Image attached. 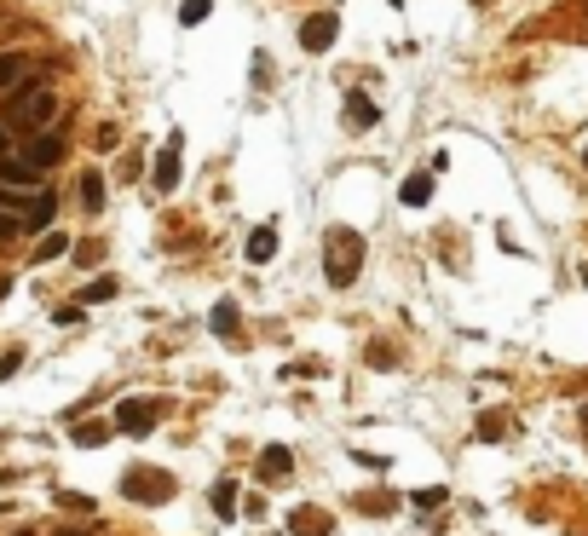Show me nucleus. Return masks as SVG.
<instances>
[{"label":"nucleus","mask_w":588,"mask_h":536,"mask_svg":"<svg viewBox=\"0 0 588 536\" xmlns=\"http://www.w3.org/2000/svg\"><path fill=\"white\" fill-rule=\"evenodd\" d=\"M381 121V110L370 92H346V128H375Z\"/></svg>","instance_id":"10"},{"label":"nucleus","mask_w":588,"mask_h":536,"mask_svg":"<svg viewBox=\"0 0 588 536\" xmlns=\"http://www.w3.org/2000/svg\"><path fill=\"white\" fill-rule=\"evenodd\" d=\"M272 254H277V225H260L248 236V265H265Z\"/></svg>","instance_id":"16"},{"label":"nucleus","mask_w":588,"mask_h":536,"mask_svg":"<svg viewBox=\"0 0 588 536\" xmlns=\"http://www.w3.org/2000/svg\"><path fill=\"white\" fill-rule=\"evenodd\" d=\"M179 173H185V139H179V133H168V139H162V150H156L150 185L168 196V191H179Z\"/></svg>","instance_id":"4"},{"label":"nucleus","mask_w":588,"mask_h":536,"mask_svg":"<svg viewBox=\"0 0 588 536\" xmlns=\"http://www.w3.org/2000/svg\"><path fill=\"white\" fill-rule=\"evenodd\" d=\"M427 196H433V173H410L399 185V202L404 208H427Z\"/></svg>","instance_id":"13"},{"label":"nucleus","mask_w":588,"mask_h":536,"mask_svg":"<svg viewBox=\"0 0 588 536\" xmlns=\"http://www.w3.org/2000/svg\"><path fill=\"white\" fill-rule=\"evenodd\" d=\"M370 364L375 369H392V346H370Z\"/></svg>","instance_id":"28"},{"label":"nucleus","mask_w":588,"mask_h":536,"mask_svg":"<svg viewBox=\"0 0 588 536\" xmlns=\"http://www.w3.org/2000/svg\"><path fill=\"white\" fill-rule=\"evenodd\" d=\"M58 502H63V508H75V513H92V496H75V491H63Z\"/></svg>","instance_id":"27"},{"label":"nucleus","mask_w":588,"mask_h":536,"mask_svg":"<svg viewBox=\"0 0 588 536\" xmlns=\"http://www.w3.org/2000/svg\"><path fill=\"white\" fill-rule=\"evenodd\" d=\"M18 231H24V214H6V208H0V243H12Z\"/></svg>","instance_id":"24"},{"label":"nucleus","mask_w":588,"mask_h":536,"mask_svg":"<svg viewBox=\"0 0 588 536\" xmlns=\"http://www.w3.org/2000/svg\"><path fill=\"white\" fill-rule=\"evenodd\" d=\"M208 502H214V513L231 525V513H236V479H214V491H208Z\"/></svg>","instance_id":"18"},{"label":"nucleus","mask_w":588,"mask_h":536,"mask_svg":"<svg viewBox=\"0 0 588 536\" xmlns=\"http://www.w3.org/2000/svg\"><path fill=\"white\" fill-rule=\"evenodd\" d=\"M329 531H335V519H329L323 508H312V502L289 513V536H329Z\"/></svg>","instance_id":"9"},{"label":"nucleus","mask_w":588,"mask_h":536,"mask_svg":"<svg viewBox=\"0 0 588 536\" xmlns=\"http://www.w3.org/2000/svg\"><path fill=\"white\" fill-rule=\"evenodd\" d=\"M53 116H58V99H53L41 81L18 87V92H12V104H6V128H12V133H41Z\"/></svg>","instance_id":"1"},{"label":"nucleus","mask_w":588,"mask_h":536,"mask_svg":"<svg viewBox=\"0 0 588 536\" xmlns=\"http://www.w3.org/2000/svg\"><path fill=\"white\" fill-rule=\"evenodd\" d=\"M12 536H35V531H12Z\"/></svg>","instance_id":"32"},{"label":"nucleus","mask_w":588,"mask_h":536,"mask_svg":"<svg viewBox=\"0 0 588 536\" xmlns=\"http://www.w3.org/2000/svg\"><path fill=\"white\" fill-rule=\"evenodd\" d=\"M53 214H58V196L53 191H35V196H29V208H24V225L41 231V225H53Z\"/></svg>","instance_id":"11"},{"label":"nucleus","mask_w":588,"mask_h":536,"mask_svg":"<svg viewBox=\"0 0 588 536\" xmlns=\"http://www.w3.org/2000/svg\"><path fill=\"white\" fill-rule=\"evenodd\" d=\"M416 508L427 513V508H444V484H433V491H416Z\"/></svg>","instance_id":"26"},{"label":"nucleus","mask_w":588,"mask_h":536,"mask_svg":"<svg viewBox=\"0 0 588 536\" xmlns=\"http://www.w3.org/2000/svg\"><path fill=\"white\" fill-rule=\"evenodd\" d=\"M121 496L127 502H145V508H162V502L173 496V479H168L162 467H133L121 479Z\"/></svg>","instance_id":"3"},{"label":"nucleus","mask_w":588,"mask_h":536,"mask_svg":"<svg viewBox=\"0 0 588 536\" xmlns=\"http://www.w3.org/2000/svg\"><path fill=\"white\" fill-rule=\"evenodd\" d=\"M156 421H162V409H156V404H145V398H121L110 427L127 433V438H145V433H156Z\"/></svg>","instance_id":"5"},{"label":"nucleus","mask_w":588,"mask_h":536,"mask_svg":"<svg viewBox=\"0 0 588 536\" xmlns=\"http://www.w3.org/2000/svg\"><path fill=\"white\" fill-rule=\"evenodd\" d=\"M583 282H588V265H583Z\"/></svg>","instance_id":"33"},{"label":"nucleus","mask_w":588,"mask_h":536,"mask_svg":"<svg viewBox=\"0 0 588 536\" xmlns=\"http://www.w3.org/2000/svg\"><path fill=\"white\" fill-rule=\"evenodd\" d=\"M82 301H87V306H110V301H116V277H92Z\"/></svg>","instance_id":"21"},{"label":"nucleus","mask_w":588,"mask_h":536,"mask_svg":"<svg viewBox=\"0 0 588 536\" xmlns=\"http://www.w3.org/2000/svg\"><path fill=\"white\" fill-rule=\"evenodd\" d=\"M289 473H294V450H289V445H265V450H260V479H265V484H283Z\"/></svg>","instance_id":"8"},{"label":"nucleus","mask_w":588,"mask_h":536,"mask_svg":"<svg viewBox=\"0 0 588 536\" xmlns=\"http://www.w3.org/2000/svg\"><path fill=\"white\" fill-rule=\"evenodd\" d=\"M208 12H214V0H185V6H179V24H185V29H197L202 18H208Z\"/></svg>","instance_id":"23"},{"label":"nucleus","mask_w":588,"mask_h":536,"mask_svg":"<svg viewBox=\"0 0 588 536\" xmlns=\"http://www.w3.org/2000/svg\"><path fill=\"white\" fill-rule=\"evenodd\" d=\"M53 536H92L87 525H63V531H53Z\"/></svg>","instance_id":"29"},{"label":"nucleus","mask_w":588,"mask_h":536,"mask_svg":"<svg viewBox=\"0 0 588 536\" xmlns=\"http://www.w3.org/2000/svg\"><path fill=\"white\" fill-rule=\"evenodd\" d=\"M583 427H588V404H583Z\"/></svg>","instance_id":"31"},{"label":"nucleus","mask_w":588,"mask_h":536,"mask_svg":"<svg viewBox=\"0 0 588 536\" xmlns=\"http://www.w3.org/2000/svg\"><path fill=\"white\" fill-rule=\"evenodd\" d=\"M335 35H341V18H335V12H317V18L300 24V46H306V53H329V46H335Z\"/></svg>","instance_id":"6"},{"label":"nucleus","mask_w":588,"mask_h":536,"mask_svg":"<svg viewBox=\"0 0 588 536\" xmlns=\"http://www.w3.org/2000/svg\"><path fill=\"white\" fill-rule=\"evenodd\" d=\"M110 438H116V427H104V421H82V427H75V445L82 450H99V445H110Z\"/></svg>","instance_id":"19"},{"label":"nucleus","mask_w":588,"mask_h":536,"mask_svg":"<svg viewBox=\"0 0 588 536\" xmlns=\"http://www.w3.org/2000/svg\"><path fill=\"white\" fill-rule=\"evenodd\" d=\"M583 168H588V150H583Z\"/></svg>","instance_id":"34"},{"label":"nucleus","mask_w":588,"mask_h":536,"mask_svg":"<svg viewBox=\"0 0 588 536\" xmlns=\"http://www.w3.org/2000/svg\"><path fill=\"white\" fill-rule=\"evenodd\" d=\"M323 265H329V282L346 289V282L358 277V265H363V236L335 225V231H329V248H323Z\"/></svg>","instance_id":"2"},{"label":"nucleus","mask_w":588,"mask_h":536,"mask_svg":"<svg viewBox=\"0 0 588 536\" xmlns=\"http://www.w3.org/2000/svg\"><path fill=\"white\" fill-rule=\"evenodd\" d=\"M29 64H35L29 53H6V58H0V92H12V87H18L24 75H29Z\"/></svg>","instance_id":"15"},{"label":"nucleus","mask_w":588,"mask_h":536,"mask_svg":"<svg viewBox=\"0 0 588 536\" xmlns=\"http://www.w3.org/2000/svg\"><path fill=\"white\" fill-rule=\"evenodd\" d=\"M208 329H214V335H236V329H243V311H236V301H219V306L208 311Z\"/></svg>","instance_id":"17"},{"label":"nucleus","mask_w":588,"mask_h":536,"mask_svg":"<svg viewBox=\"0 0 588 536\" xmlns=\"http://www.w3.org/2000/svg\"><path fill=\"white\" fill-rule=\"evenodd\" d=\"M63 254H70V236H63V231H46L41 248H35V260L46 265V260H63Z\"/></svg>","instance_id":"20"},{"label":"nucleus","mask_w":588,"mask_h":536,"mask_svg":"<svg viewBox=\"0 0 588 536\" xmlns=\"http://www.w3.org/2000/svg\"><path fill=\"white\" fill-rule=\"evenodd\" d=\"M12 150V128H6V121H0V156H6Z\"/></svg>","instance_id":"30"},{"label":"nucleus","mask_w":588,"mask_h":536,"mask_svg":"<svg viewBox=\"0 0 588 536\" xmlns=\"http://www.w3.org/2000/svg\"><path fill=\"white\" fill-rule=\"evenodd\" d=\"M75 191H82V208H87V214H104V173H99V168H87Z\"/></svg>","instance_id":"14"},{"label":"nucleus","mask_w":588,"mask_h":536,"mask_svg":"<svg viewBox=\"0 0 588 536\" xmlns=\"http://www.w3.org/2000/svg\"><path fill=\"white\" fill-rule=\"evenodd\" d=\"M18 156H24V162L35 168V173H41V168H58V162H63V139H58V133H35Z\"/></svg>","instance_id":"7"},{"label":"nucleus","mask_w":588,"mask_h":536,"mask_svg":"<svg viewBox=\"0 0 588 536\" xmlns=\"http://www.w3.org/2000/svg\"><path fill=\"white\" fill-rule=\"evenodd\" d=\"M18 364H24V346H12V352L0 358V381H12V375H18Z\"/></svg>","instance_id":"25"},{"label":"nucleus","mask_w":588,"mask_h":536,"mask_svg":"<svg viewBox=\"0 0 588 536\" xmlns=\"http://www.w3.org/2000/svg\"><path fill=\"white\" fill-rule=\"evenodd\" d=\"M479 438H490V445H496V438H507V416L485 409V416H479Z\"/></svg>","instance_id":"22"},{"label":"nucleus","mask_w":588,"mask_h":536,"mask_svg":"<svg viewBox=\"0 0 588 536\" xmlns=\"http://www.w3.org/2000/svg\"><path fill=\"white\" fill-rule=\"evenodd\" d=\"M0 179H6V185H18V191H29V185H35L41 173L29 168L24 156H12V150H6V156H0Z\"/></svg>","instance_id":"12"}]
</instances>
